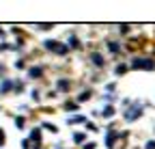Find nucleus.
I'll use <instances>...</instances> for the list:
<instances>
[{
  "mask_svg": "<svg viewBox=\"0 0 155 149\" xmlns=\"http://www.w3.org/2000/svg\"><path fill=\"white\" fill-rule=\"evenodd\" d=\"M131 67H136V69H138V67H144V69H153V67H155V63H153V61H144V59H136V61L131 63Z\"/></svg>",
  "mask_w": 155,
  "mask_h": 149,
  "instance_id": "1",
  "label": "nucleus"
},
{
  "mask_svg": "<svg viewBox=\"0 0 155 149\" xmlns=\"http://www.w3.org/2000/svg\"><path fill=\"white\" fill-rule=\"evenodd\" d=\"M140 115H142V108L138 106V108H131V110H127V115H125V117H127V121H134V119H138Z\"/></svg>",
  "mask_w": 155,
  "mask_h": 149,
  "instance_id": "2",
  "label": "nucleus"
},
{
  "mask_svg": "<svg viewBox=\"0 0 155 149\" xmlns=\"http://www.w3.org/2000/svg\"><path fill=\"white\" fill-rule=\"evenodd\" d=\"M11 89H13V82H11V80H5L2 86H0V91H2V93H7V91H11Z\"/></svg>",
  "mask_w": 155,
  "mask_h": 149,
  "instance_id": "3",
  "label": "nucleus"
},
{
  "mask_svg": "<svg viewBox=\"0 0 155 149\" xmlns=\"http://www.w3.org/2000/svg\"><path fill=\"white\" fill-rule=\"evenodd\" d=\"M41 76V67H32L30 69V78H39Z\"/></svg>",
  "mask_w": 155,
  "mask_h": 149,
  "instance_id": "4",
  "label": "nucleus"
},
{
  "mask_svg": "<svg viewBox=\"0 0 155 149\" xmlns=\"http://www.w3.org/2000/svg\"><path fill=\"white\" fill-rule=\"evenodd\" d=\"M93 63H95V65H99V67H101V65H104V59L99 56V54H93Z\"/></svg>",
  "mask_w": 155,
  "mask_h": 149,
  "instance_id": "5",
  "label": "nucleus"
},
{
  "mask_svg": "<svg viewBox=\"0 0 155 149\" xmlns=\"http://www.w3.org/2000/svg\"><path fill=\"white\" fill-rule=\"evenodd\" d=\"M84 138H86L84 134H73V141H75L78 145H80V143H84Z\"/></svg>",
  "mask_w": 155,
  "mask_h": 149,
  "instance_id": "6",
  "label": "nucleus"
},
{
  "mask_svg": "<svg viewBox=\"0 0 155 149\" xmlns=\"http://www.w3.org/2000/svg\"><path fill=\"white\" fill-rule=\"evenodd\" d=\"M67 86H69L67 80H61V82H58V89H61V91H67Z\"/></svg>",
  "mask_w": 155,
  "mask_h": 149,
  "instance_id": "7",
  "label": "nucleus"
},
{
  "mask_svg": "<svg viewBox=\"0 0 155 149\" xmlns=\"http://www.w3.org/2000/svg\"><path fill=\"white\" fill-rule=\"evenodd\" d=\"M125 71H127V65H119V67H116V73H119V76L125 73Z\"/></svg>",
  "mask_w": 155,
  "mask_h": 149,
  "instance_id": "8",
  "label": "nucleus"
},
{
  "mask_svg": "<svg viewBox=\"0 0 155 149\" xmlns=\"http://www.w3.org/2000/svg\"><path fill=\"white\" fill-rule=\"evenodd\" d=\"M65 108H67V110H78V104H73V102H69V104H65Z\"/></svg>",
  "mask_w": 155,
  "mask_h": 149,
  "instance_id": "9",
  "label": "nucleus"
},
{
  "mask_svg": "<svg viewBox=\"0 0 155 149\" xmlns=\"http://www.w3.org/2000/svg\"><path fill=\"white\" fill-rule=\"evenodd\" d=\"M69 123H84V117H73Z\"/></svg>",
  "mask_w": 155,
  "mask_h": 149,
  "instance_id": "10",
  "label": "nucleus"
},
{
  "mask_svg": "<svg viewBox=\"0 0 155 149\" xmlns=\"http://www.w3.org/2000/svg\"><path fill=\"white\" fill-rule=\"evenodd\" d=\"M69 43H71L73 48H78V46H80V43H78V39H75V37H71V39H69Z\"/></svg>",
  "mask_w": 155,
  "mask_h": 149,
  "instance_id": "11",
  "label": "nucleus"
},
{
  "mask_svg": "<svg viewBox=\"0 0 155 149\" xmlns=\"http://www.w3.org/2000/svg\"><path fill=\"white\" fill-rule=\"evenodd\" d=\"M112 113H114V108H106V110H104V115H106V117H110Z\"/></svg>",
  "mask_w": 155,
  "mask_h": 149,
  "instance_id": "12",
  "label": "nucleus"
},
{
  "mask_svg": "<svg viewBox=\"0 0 155 149\" xmlns=\"http://www.w3.org/2000/svg\"><path fill=\"white\" fill-rule=\"evenodd\" d=\"M147 149H155V141H151V143H147Z\"/></svg>",
  "mask_w": 155,
  "mask_h": 149,
  "instance_id": "13",
  "label": "nucleus"
},
{
  "mask_svg": "<svg viewBox=\"0 0 155 149\" xmlns=\"http://www.w3.org/2000/svg\"><path fill=\"white\" fill-rule=\"evenodd\" d=\"M5 143V134H2V130H0V145Z\"/></svg>",
  "mask_w": 155,
  "mask_h": 149,
  "instance_id": "14",
  "label": "nucleus"
}]
</instances>
